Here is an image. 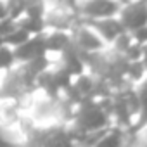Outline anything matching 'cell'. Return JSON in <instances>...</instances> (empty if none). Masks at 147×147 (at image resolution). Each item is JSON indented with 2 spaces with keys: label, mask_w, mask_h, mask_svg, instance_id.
<instances>
[{
  "label": "cell",
  "mask_w": 147,
  "mask_h": 147,
  "mask_svg": "<svg viewBox=\"0 0 147 147\" xmlns=\"http://www.w3.org/2000/svg\"><path fill=\"white\" fill-rule=\"evenodd\" d=\"M75 4H76V0H62V5L69 9H75Z\"/></svg>",
  "instance_id": "10"
},
{
  "label": "cell",
  "mask_w": 147,
  "mask_h": 147,
  "mask_svg": "<svg viewBox=\"0 0 147 147\" xmlns=\"http://www.w3.org/2000/svg\"><path fill=\"white\" fill-rule=\"evenodd\" d=\"M14 54H16V62L18 64H23V62H28L38 55H45L47 54V49H45V40H43V33L42 35H33L30 36L24 43H21L19 47L14 49Z\"/></svg>",
  "instance_id": "4"
},
{
  "label": "cell",
  "mask_w": 147,
  "mask_h": 147,
  "mask_svg": "<svg viewBox=\"0 0 147 147\" xmlns=\"http://www.w3.org/2000/svg\"><path fill=\"white\" fill-rule=\"evenodd\" d=\"M31 35L26 31V30H23L21 26H18L16 24V28L4 38V43L5 45H9V47H12V49H16V47H19L21 43H24L28 38H30Z\"/></svg>",
  "instance_id": "8"
},
{
  "label": "cell",
  "mask_w": 147,
  "mask_h": 147,
  "mask_svg": "<svg viewBox=\"0 0 147 147\" xmlns=\"http://www.w3.org/2000/svg\"><path fill=\"white\" fill-rule=\"evenodd\" d=\"M88 23L97 30V33L100 35V38H102L107 45H111V43L116 40L118 35H121L123 31H126L118 16L102 18V19H94V21H88Z\"/></svg>",
  "instance_id": "5"
},
{
  "label": "cell",
  "mask_w": 147,
  "mask_h": 147,
  "mask_svg": "<svg viewBox=\"0 0 147 147\" xmlns=\"http://www.w3.org/2000/svg\"><path fill=\"white\" fill-rule=\"evenodd\" d=\"M118 18L123 23L125 30L131 33L133 30L147 24V5L144 0H128L121 5Z\"/></svg>",
  "instance_id": "3"
},
{
  "label": "cell",
  "mask_w": 147,
  "mask_h": 147,
  "mask_svg": "<svg viewBox=\"0 0 147 147\" xmlns=\"http://www.w3.org/2000/svg\"><path fill=\"white\" fill-rule=\"evenodd\" d=\"M119 2H123V4H125V2H128V0H119Z\"/></svg>",
  "instance_id": "12"
},
{
  "label": "cell",
  "mask_w": 147,
  "mask_h": 147,
  "mask_svg": "<svg viewBox=\"0 0 147 147\" xmlns=\"http://www.w3.org/2000/svg\"><path fill=\"white\" fill-rule=\"evenodd\" d=\"M123 2L119 0H76L75 11L85 21L118 16Z\"/></svg>",
  "instance_id": "1"
},
{
  "label": "cell",
  "mask_w": 147,
  "mask_h": 147,
  "mask_svg": "<svg viewBox=\"0 0 147 147\" xmlns=\"http://www.w3.org/2000/svg\"><path fill=\"white\" fill-rule=\"evenodd\" d=\"M71 36H73L75 47L78 50H82V52H100V50H106L109 47L100 38L97 30L85 19H82L75 28L71 30Z\"/></svg>",
  "instance_id": "2"
},
{
  "label": "cell",
  "mask_w": 147,
  "mask_h": 147,
  "mask_svg": "<svg viewBox=\"0 0 147 147\" xmlns=\"http://www.w3.org/2000/svg\"><path fill=\"white\" fill-rule=\"evenodd\" d=\"M18 26H21L23 30H26L31 36L33 35H42L47 31V26H45V19L43 18H33V16H21L18 21Z\"/></svg>",
  "instance_id": "6"
},
{
  "label": "cell",
  "mask_w": 147,
  "mask_h": 147,
  "mask_svg": "<svg viewBox=\"0 0 147 147\" xmlns=\"http://www.w3.org/2000/svg\"><path fill=\"white\" fill-rule=\"evenodd\" d=\"M131 38H133L135 42L142 43V45H147V24H145V26H140V28H137V30H133V31H131Z\"/></svg>",
  "instance_id": "9"
},
{
  "label": "cell",
  "mask_w": 147,
  "mask_h": 147,
  "mask_svg": "<svg viewBox=\"0 0 147 147\" xmlns=\"http://www.w3.org/2000/svg\"><path fill=\"white\" fill-rule=\"evenodd\" d=\"M16 54H14V49L9 47V45H0V73L4 71H9L16 66Z\"/></svg>",
  "instance_id": "7"
},
{
  "label": "cell",
  "mask_w": 147,
  "mask_h": 147,
  "mask_svg": "<svg viewBox=\"0 0 147 147\" xmlns=\"http://www.w3.org/2000/svg\"><path fill=\"white\" fill-rule=\"evenodd\" d=\"M142 64H144V69H145V73H147V49H145V52H144V55H142Z\"/></svg>",
  "instance_id": "11"
},
{
  "label": "cell",
  "mask_w": 147,
  "mask_h": 147,
  "mask_svg": "<svg viewBox=\"0 0 147 147\" xmlns=\"http://www.w3.org/2000/svg\"><path fill=\"white\" fill-rule=\"evenodd\" d=\"M144 2H145V5H147V0H144Z\"/></svg>",
  "instance_id": "13"
}]
</instances>
